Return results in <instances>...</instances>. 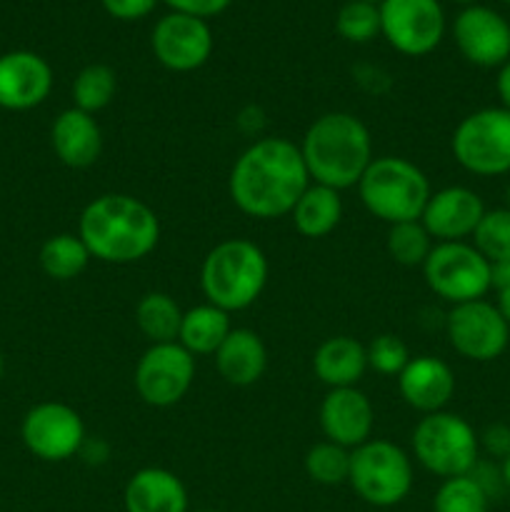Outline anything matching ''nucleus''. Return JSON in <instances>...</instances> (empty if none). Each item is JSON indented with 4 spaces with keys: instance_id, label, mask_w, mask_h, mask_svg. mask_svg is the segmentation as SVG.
Wrapping results in <instances>:
<instances>
[{
    "instance_id": "obj_1",
    "label": "nucleus",
    "mask_w": 510,
    "mask_h": 512,
    "mask_svg": "<svg viewBox=\"0 0 510 512\" xmlns=\"http://www.w3.org/2000/svg\"><path fill=\"white\" fill-rule=\"evenodd\" d=\"M310 185L300 145L288 138H260L238 155L228 178L235 208L255 220L290 215Z\"/></svg>"
},
{
    "instance_id": "obj_2",
    "label": "nucleus",
    "mask_w": 510,
    "mask_h": 512,
    "mask_svg": "<svg viewBox=\"0 0 510 512\" xmlns=\"http://www.w3.org/2000/svg\"><path fill=\"white\" fill-rule=\"evenodd\" d=\"M78 235L90 258L108 265H130L158 248L160 220L140 198L105 193L83 208Z\"/></svg>"
},
{
    "instance_id": "obj_3",
    "label": "nucleus",
    "mask_w": 510,
    "mask_h": 512,
    "mask_svg": "<svg viewBox=\"0 0 510 512\" xmlns=\"http://www.w3.org/2000/svg\"><path fill=\"white\" fill-rule=\"evenodd\" d=\"M300 153L310 180L340 193L355 188L373 163V138L363 120L333 110L308 125Z\"/></svg>"
},
{
    "instance_id": "obj_4",
    "label": "nucleus",
    "mask_w": 510,
    "mask_h": 512,
    "mask_svg": "<svg viewBox=\"0 0 510 512\" xmlns=\"http://www.w3.org/2000/svg\"><path fill=\"white\" fill-rule=\"evenodd\" d=\"M268 283V258L245 238H228L210 248L200 268V288L210 305L238 313L250 308Z\"/></svg>"
},
{
    "instance_id": "obj_5",
    "label": "nucleus",
    "mask_w": 510,
    "mask_h": 512,
    "mask_svg": "<svg viewBox=\"0 0 510 512\" xmlns=\"http://www.w3.org/2000/svg\"><path fill=\"white\" fill-rule=\"evenodd\" d=\"M355 188L365 210L388 225L420 220L425 203L433 195L428 175L408 158L398 155L373 158Z\"/></svg>"
},
{
    "instance_id": "obj_6",
    "label": "nucleus",
    "mask_w": 510,
    "mask_h": 512,
    "mask_svg": "<svg viewBox=\"0 0 510 512\" xmlns=\"http://www.w3.org/2000/svg\"><path fill=\"white\" fill-rule=\"evenodd\" d=\"M410 445H413L415 460L428 473L443 480L468 475L480 458L475 428L468 420L448 410L423 415L415 425Z\"/></svg>"
},
{
    "instance_id": "obj_7",
    "label": "nucleus",
    "mask_w": 510,
    "mask_h": 512,
    "mask_svg": "<svg viewBox=\"0 0 510 512\" xmlns=\"http://www.w3.org/2000/svg\"><path fill=\"white\" fill-rule=\"evenodd\" d=\"M350 488L373 508H393L413 490V460L400 445L370 438L350 450Z\"/></svg>"
},
{
    "instance_id": "obj_8",
    "label": "nucleus",
    "mask_w": 510,
    "mask_h": 512,
    "mask_svg": "<svg viewBox=\"0 0 510 512\" xmlns=\"http://www.w3.org/2000/svg\"><path fill=\"white\" fill-rule=\"evenodd\" d=\"M450 150L458 165L480 178L510 173V110L480 108L453 130Z\"/></svg>"
},
{
    "instance_id": "obj_9",
    "label": "nucleus",
    "mask_w": 510,
    "mask_h": 512,
    "mask_svg": "<svg viewBox=\"0 0 510 512\" xmlns=\"http://www.w3.org/2000/svg\"><path fill=\"white\" fill-rule=\"evenodd\" d=\"M428 288L445 303L483 300L490 290V263L473 243H435L423 263Z\"/></svg>"
},
{
    "instance_id": "obj_10",
    "label": "nucleus",
    "mask_w": 510,
    "mask_h": 512,
    "mask_svg": "<svg viewBox=\"0 0 510 512\" xmlns=\"http://www.w3.org/2000/svg\"><path fill=\"white\" fill-rule=\"evenodd\" d=\"M195 380V358L180 343L150 345L135 365L133 385L150 408H173Z\"/></svg>"
},
{
    "instance_id": "obj_11",
    "label": "nucleus",
    "mask_w": 510,
    "mask_h": 512,
    "mask_svg": "<svg viewBox=\"0 0 510 512\" xmlns=\"http://www.w3.org/2000/svg\"><path fill=\"white\" fill-rule=\"evenodd\" d=\"M380 35L408 58L433 53L445 35V13L440 0H383Z\"/></svg>"
},
{
    "instance_id": "obj_12",
    "label": "nucleus",
    "mask_w": 510,
    "mask_h": 512,
    "mask_svg": "<svg viewBox=\"0 0 510 512\" xmlns=\"http://www.w3.org/2000/svg\"><path fill=\"white\" fill-rule=\"evenodd\" d=\"M445 333L455 353L473 363L498 360L510 343V325L500 315L498 305L488 300L453 305L445 318Z\"/></svg>"
},
{
    "instance_id": "obj_13",
    "label": "nucleus",
    "mask_w": 510,
    "mask_h": 512,
    "mask_svg": "<svg viewBox=\"0 0 510 512\" xmlns=\"http://www.w3.org/2000/svg\"><path fill=\"white\" fill-rule=\"evenodd\" d=\"M20 438L28 453L43 463H63L83 450L85 425L78 410L65 403L45 400L25 413Z\"/></svg>"
},
{
    "instance_id": "obj_14",
    "label": "nucleus",
    "mask_w": 510,
    "mask_h": 512,
    "mask_svg": "<svg viewBox=\"0 0 510 512\" xmlns=\"http://www.w3.org/2000/svg\"><path fill=\"white\" fill-rule=\"evenodd\" d=\"M150 48L163 68L173 73H193L213 55V30L203 18L168 13L155 23Z\"/></svg>"
},
{
    "instance_id": "obj_15",
    "label": "nucleus",
    "mask_w": 510,
    "mask_h": 512,
    "mask_svg": "<svg viewBox=\"0 0 510 512\" xmlns=\"http://www.w3.org/2000/svg\"><path fill=\"white\" fill-rule=\"evenodd\" d=\"M460 55L478 68H500L510 60V23L493 8L465 5L453 23Z\"/></svg>"
},
{
    "instance_id": "obj_16",
    "label": "nucleus",
    "mask_w": 510,
    "mask_h": 512,
    "mask_svg": "<svg viewBox=\"0 0 510 512\" xmlns=\"http://www.w3.org/2000/svg\"><path fill=\"white\" fill-rule=\"evenodd\" d=\"M483 215L485 203L475 190L450 185L430 195L420 223L435 243H463L465 238H473Z\"/></svg>"
},
{
    "instance_id": "obj_17",
    "label": "nucleus",
    "mask_w": 510,
    "mask_h": 512,
    "mask_svg": "<svg viewBox=\"0 0 510 512\" xmlns=\"http://www.w3.org/2000/svg\"><path fill=\"white\" fill-rule=\"evenodd\" d=\"M53 90V68L33 50H10L0 55V108L33 110Z\"/></svg>"
},
{
    "instance_id": "obj_18",
    "label": "nucleus",
    "mask_w": 510,
    "mask_h": 512,
    "mask_svg": "<svg viewBox=\"0 0 510 512\" xmlns=\"http://www.w3.org/2000/svg\"><path fill=\"white\" fill-rule=\"evenodd\" d=\"M320 430L325 440L355 450L373 438L375 410L358 388H335L320 403Z\"/></svg>"
},
{
    "instance_id": "obj_19",
    "label": "nucleus",
    "mask_w": 510,
    "mask_h": 512,
    "mask_svg": "<svg viewBox=\"0 0 510 512\" xmlns=\"http://www.w3.org/2000/svg\"><path fill=\"white\" fill-rule=\"evenodd\" d=\"M398 390L405 405L418 413H440L455 395V375L445 360L418 355L398 375Z\"/></svg>"
},
{
    "instance_id": "obj_20",
    "label": "nucleus",
    "mask_w": 510,
    "mask_h": 512,
    "mask_svg": "<svg viewBox=\"0 0 510 512\" xmlns=\"http://www.w3.org/2000/svg\"><path fill=\"white\" fill-rule=\"evenodd\" d=\"M50 145H53L55 158L60 163L83 170L98 163L100 150H103V130H100L95 115L83 113L78 108H68L53 120Z\"/></svg>"
},
{
    "instance_id": "obj_21",
    "label": "nucleus",
    "mask_w": 510,
    "mask_h": 512,
    "mask_svg": "<svg viewBox=\"0 0 510 512\" xmlns=\"http://www.w3.org/2000/svg\"><path fill=\"white\" fill-rule=\"evenodd\" d=\"M123 505L125 512H188V490L170 470L143 468L130 475Z\"/></svg>"
},
{
    "instance_id": "obj_22",
    "label": "nucleus",
    "mask_w": 510,
    "mask_h": 512,
    "mask_svg": "<svg viewBox=\"0 0 510 512\" xmlns=\"http://www.w3.org/2000/svg\"><path fill=\"white\" fill-rule=\"evenodd\" d=\"M215 368L233 388H250L268 368V350L260 335L250 328H233L215 350Z\"/></svg>"
},
{
    "instance_id": "obj_23",
    "label": "nucleus",
    "mask_w": 510,
    "mask_h": 512,
    "mask_svg": "<svg viewBox=\"0 0 510 512\" xmlns=\"http://www.w3.org/2000/svg\"><path fill=\"white\" fill-rule=\"evenodd\" d=\"M368 370L365 345L350 335H333L315 348L313 373L330 390L358 388Z\"/></svg>"
},
{
    "instance_id": "obj_24",
    "label": "nucleus",
    "mask_w": 510,
    "mask_h": 512,
    "mask_svg": "<svg viewBox=\"0 0 510 512\" xmlns=\"http://www.w3.org/2000/svg\"><path fill=\"white\" fill-rule=\"evenodd\" d=\"M290 218L303 238H325L338 228L340 218H343V198L338 190L328 188V185L310 183L295 208L290 210Z\"/></svg>"
},
{
    "instance_id": "obj_25",
    "label": "nucleus",
    "mask_w": 510,
    "mask_h": 512,
    "mask_svg": "<svg viewBox=\"0 0 510 512\" xmlns=\"http://www.w3.org/2000/svg\"><path fill=\"white\" fill-rule=\"evenodd\" d=\"M233 325H230V313L215 308V305L203 303L185 310L183 323H180L178 343L188 350L190 355H215V350L223 345Z\"/></svg>"
},
{
    "instance_id": "obj_26",
    "label": "nucleus",
    "mask_w": 510,
    "mask_h": 512,
    "mask_svg": "<svg viewBox=\"0 0 510 512\" xmlns=\"http://www.w3.org/2000/svg\"><path fill=\"white\" fill-rule=\"evenodd\" d=\"M180 323H183V310L168 293L153 290L135 305V325L150 345L178 343Z\"/></svg>"
},
{
    "instance_id": "obj_27",
    "label": "nucleus",
    "mask_w": 510,
    "mask_h": 512,
    "mask_svg": "<svg viewBox=\"0 0 510 512\" xmlns=\"http://www.w3.org/2000/svg\"><path fill=\"white\" fill-rule=\"evenodd\" d=\"M38 260L48 278L65 283V280L78 278L88 268L90 253L83 240H80V235L58 233L40 245Z\"/></svg>"
},
{
    "instance_id": "obj_28",
    "label": "nucleus",
    "mask_w": 510,
    "mask_h": 512,
    "mask_svg": "<svg viewBox=\"0 0 510 512\" xmlns=\"http://www.w3.org/2000/svg\"><path fill=\"white\" fill-rule=\"evenodd\" d=\"M118 90V75L110 65L90 63L73 80V108L83 113H100L108 108Z\"/></svg>"
},
{
    "instance_id": "obj_29",
    "label": "nucleus",
    "mask_w": 510,
    "mask_h": 512,
    "mask_svg": "<svg viewBox=\"0 0 510 512\" xmlns=\"http://www.w3.org/2000/svg\"><path fill=\"white\" fill-rule=\"evenodd\" d=\"M385 248L398 265H405V268H418L420 265L423 268L430 250H433V238L420 220H410V223L390 225Z\"/></svg>"
},
{
    "instance_id": "obj_30",
    "label": "nucleus",
    "mask_w": 510,
    "mask_h": 512,
    "mask_svg": "<svg viewBox=\"0 0 510 512\" xmlns=\"http://www.w3.org/2000/svg\"><path fill=\"white\" fill-rule=\"evenodd\" d=\"M305 473L318 485H343L350 475V450L343 445H335L330 440L315 443L305 453Z\"/></svg>"
},
{
    "instance_id": "obj_31",
    "label": "nucleus",
    "mask_w": 510,
    "mask_h": 512,
    "mask_svg": "<svg viewBox=\"0 0 510 512\" xmlns=\"http://www.w3.org/2000/svg\"><path fill=\"white\" fill-rule=\"evenodd\" d=\"M490 495L473 475L443 480L433 498V512H488Z\"/></svg>"
},
{
    "instance_id": "obj_32",
    "label": "nucleus",
    "mask_w": 510,
    "mask_h": 512,
    "mask_svg": "<svg viewBox=\"0 0 510 512\" xmlns=\"http://www.w3.org/2000/svg\"><path fill=\"white\" fill-rule=\"evenodd\" d=\"M473 245L488 263L510 260V210H485L483 220L473 233Z\"/></svg>"
},
{
    "instance_id": "obj_33",
    "label": "nucleus",
    "mask_w": 510,
    "mask_h": 512,
    "mask_svg": "<svg viewBox=\"0 0 510 512\" xmlns=\"http://www.w3.org/2000/svg\"><path fill=\"white\" fill-rule=\"evenodd\" d=\"M335 30L348 43H370L380 35V8L365 0H348L335 15Z\"/></svg>"
},
{
    "instance_id": "obj_34",
    "label": "nucleus",
    "mask_w": 510,
    "mask_h": 512,
    "mask_svg": "<svg viewBox=\"0 0 510 512\" xmlns=\"http://www.w3.org/2000/svg\"><path fill=\"white\" fill-rule=\"evenodd\" d=\"M365 355H368L370 370H375L380 375H395V378L410 363L408 345L403 343V338H398L393 333H383L370 340V345L365 348Z\"/></svg>"
},
{
    "instance_id": "obj_35",
    "label": "nucleus",
    "mask_w": 510,
    "mask_h": 512,
    "mask_svg": "<svg viewBox=\"0 0 510 512\" xmlns=\"http://www.w3.org/2000/svg\"><path fill=\"white\" fill-rule=\"evenodd\" d=\"M170 8V13L193 15V18H215V15L225 13L233 0H163Z\"/></svg>"
},
{
    "instance_id": "obj_36",
    "label": "nucleus",
    "mask_w": 510,
    "mask_h": 512,
    "mask_svg": "<svg viewBox=\"0 0 510 512\" xmlns=\"http://www.w3.org/2000/svg\"><path fill=\"white\" fill-rule=\"evenodd\" d=\"M100 3L110 18L133 23V20H143L145 15L153 13L158 0H100Z\"/></svg>"
},
{
    "instance_id": "obj_37",
    "label": "nucleus",
    "mask_w": 510,
    "mask_h": 512,
    "mask_svg": "<svg viewBox=\"0 0 510 512\" xmlns=\"http://www.w3.org/2000/svg\"><path fill=\"white\" fill-rule=\"evenodd\" d=\"M480 450L490 455V458H498L503 463L510 455V425L505 423H493L478 435Z\"/></svg>"
},
{
    "instance_id": "obj_38",
    "label": "nucleus",
    "mask_w": 510,
    "mask_h": 512,
    "mask_svg": "<svg viewBox=\"0 0 510 512\" xmlns=\"http://www.w3.org/2000/svg\"><path fill=\"white\" fill-rule=\"evenodd\" d=\"M510 288V260H500V263H490V290H503Z\"/></svg>"
},
{
    "instance_id": "obj_39",
    "label": "nucleus",
    "mask_w": 510,
    "mask_h": 512,
    "mask_svg": "<svg viewBox=\"0 0 510 512\" xmlns=\"http://www.w3.org/2000/svg\"><path fill=\"white\" fill-rule=\"evenodd\" d=\"M495 90H498L500 108L510 110V60L498 68V78H495Z\"/></svg>"
},
{
    "instance_id": "obj_40",
    "label": "nucleus",
    "mask_w": 510,
    "mask_h": 512,
    "mask_svg": "<svg viewBox=\"0 0 510 512\" xmlns=\"http://www.w3.org/2000/svg\"><path fill=\"white\" fill-rule=\"evenodd\" d=\"M498 310H500V315H503L505 318V323L510 325V288L508 290H503V293H498Z\"/></svg>"
},
{
    "instance_id": "obj_41",
    "label": "nucleus",
    "mask_w": 510,
    "mask_h": 512,
    "mask_svg": "<svg viewBox=\"0 0 510 512\" xmlns=\"http://www.w3.org/2000/svg\"><path fill=\"white\" fill-rule=\"evenodd\" d=\"M500 475H503V485L510 490V455L500 463Z\"/></svg>"
},
{
    "instance_id": "obj_42",
    "label": "nucleus",
    "mask_w": 510,
    "mask_h": 512,
    "mask_svg": "<svg viewBox=\"0 0 510 512\" xmlns=\"http://www.w3.org/2000/svg\"><path fill=\"white\" fill-rule=\"evenodd\" d=\"M3 375H5V358L3 353H0V380H3Z\"/></svg>"
},
{
    "instance_id": "obj_43",
    "label": "nucleus",
    "mask_w": 510,
    "mask_h": 512,
    "mask_svg": "<svg viewBox=\"0 0 510 512\" xmlns=\"http://www.w3.org/2000/svg\"><path fill=\"white\" fill-rule=\"evenodd\" d=\"M505 208L510 210V183H508V188H505Z\"/></svg>"
},
{
    "instance_id": "obj_44",
    "label": "nucleus",
    "mask_w": 510,
    "mask_h": 512,
    "mask_svg": "<svg viewBox=\"0 0 510 512\" xmlns=\"http://www.w3.org/2000/svg\"><path fill=\"white\" fill-rule=\"evenodd\" d=\"M453 3H460V5H475V0H453Z\"/></svg>"
},
{
    "instance_id": "obj_45",
    "label": "nucleus",
    "mask_w": 510,
    "mask_h": 512,
    "mask_svg": "<svg viewBox=\"0 0 510 512\" xmlns=\"http://www.w3.org/2000/svg\"><path fill=\"white\" fill-rule=\"evenodd\" d=\"M365 3H375V5H380V3H383V0H365Z\"/></svg>"
},
{
    "instance_id": "obj_46",
    "label": "nucleus",
    "mask_w": 510,
    "mask_h": 512,
    "mask_svg": "<svg viewBox=\"0 0 510 512\" xmlns=\"http://www.w3.org/2000/svg\"><path fill=\"white\" fill-rule=\"evenodd\" d=\"M195 512H220V510H208V508H205V510H195Z\"/></svg>"
},
{
    "instance_id": "obj_47",
    "label": "nucleus",
    "mask_w": 510,
    "mask_h": 512,
    "mask_svg": "<svg viewBox=\"0 0 510 512\" xmlns=\"http://www.w3.org/2000/svg\"><path fill=\"white\" fill-rule=\"evenodd\" d=\"M505 3H508V5H510V0H505Z\"/></svg>"
}]
</instances>
